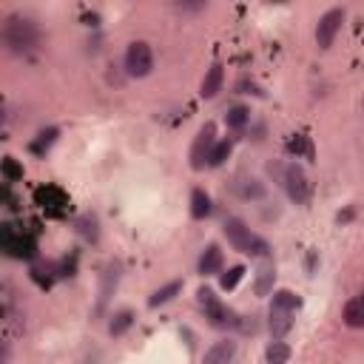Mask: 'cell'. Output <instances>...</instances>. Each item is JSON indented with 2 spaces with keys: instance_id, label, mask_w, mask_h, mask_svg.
<instances>
[{
  "instance_id": "obj_1",
  "label": "cell",
  "mask_w": 364,
  "mask_h": 364,
  "mask_svg": "<svg viewBox=\"0 0 364 364\" xmlns=\"http://www.w3.org/2000/svg\"><path fill=\"white\" fill-rule=\"evenodd\" d=\"M225 236H228V242H230L236 250H242V253H253V256H264V253H267V245H264L256 233H250V228H247L242 219H236V216H230V219L225 222Z\"/></svg>"
},
{
  "instance_id": "obj_2",
  "label": "cell",
  "mask_w": 364,
  "mask_h": 364,
  "mask_svg": "<svg viewBox=\"0 0 364 364\" xmlns=\"http://www.w3.org/2000/svg\"><path fill=\"white\" fill-rule=\"evenodd\" d=\"M3 37H6V43H9L11 51H28L37 43V28H34L31 20L14 14V17H9L6 28H3Z\"/></svg>"
},
{
  "instance_id": "obj_3",
  "label": "cell",
  "mask_w": 364,
  "mask_h": 364,
  "mask_svg": "<svg viewBox=\"0 0 364 364\" xmlns=\"http://www.w3.org/2000/svg\"><path fill=\"white\" fill-rule=\"evenodd\" d=\"M154 68V54H151V46L142 43V40H134L125 51V71L128 77H148Z\"/></svg>"
},
{
  "instance_id": "obj_4",
  "label": "cell",
  "mask_w": 364,
  "mask_h": 364,
  "mask_svg": "<svg viewBox=\"0 0 364 364\" xmlns=\"http://www.w3.org/2000/svg\"><path fill=\"white\" fill-rule=\"evenodd\" d=\"M213 145H216V125H213V122H205V125L199 128L193 145H191V168H193V171H202V168L208 165V156H210Z\"/></svg>"
},
{
  "instance_id": "obj_5",
  "label": "cell",
  "mask_w": 364,
  "mask_h": 364,
  "mask_svg": "<svg viewBox=\"0 0 364 364\" xmlns=\"http://www.w3.org/2000/svg\"><path fill=\"white\" fill-rule=\"evenodd\" d=\"M341 23H344V9H330V11H324L318 17V26H316V43H318V48H330L333 46Z\"/></svg>"
},
{
  "instance_id": "obj_6",
  "label": "cell",
  "mask_w": 364,
  "mask_h": 364,
  "mask_svg": "<svg viewBox=\"0 0 364 364\" xmlns=\"http://www.w3.org/2000/svg\"><path fill=\"white\" fill-rule=\"evenodd\" d=\"M284 188H287V196L293 202H307L310 199V182H307V176L299 165H290L284 171Z\"/></svg>"
},
{
  "instance_id": "obj_7",
  "label": "cell",
  "mask_w": 364,
  "mask_h": 364,
  "mask_svg": "<svg viewBox=\"0 0 364 364\" xmlns=\"http://www.w3.org/2000/svg\"><path fill=\"white\" fill-rule=\"evenodd\" d=\"M233 355H236V341L222 338V341H216V344L205 353L202 364H230V361H233Z\"/></svg>"
},
{
  "instance_id": "obj_8",
  "label": "cell",
  "mask_w": 364,
  "mask_h": 364,
  "mask_svg": "<svg viewBox=\"0 0 364 364\" xmlns=\"http://www.w3.org/2000/svg\"><path fill=\"white\" fill-rule=\"evenodd\" d=\"M267 327L273 333V338H282L290 333L293 327V310H279V307H270V318H267Z\"/></svg>"
},
{
  "instance_id": "obj_9",
  "label": "cell",
  "mask_w": 364,
  "mask_h": 364,
  "mask_svg": "<svg viewBox=\"0 0 364 364\" xmlns=\"http://www.w3.org/2000/svg\"><path fill=\"white\" fill-rule=\"evenodd\" d=\"M222 80H225V71H222V65H210V68H208V74H205V80H202V88H199V94H202L205 100L216 97V91L222 88Z\"/></svg>"
},
{
  "instance_id": "obj_10",
  "label": "cell",
  "mask_w": 364,
  "mask_h": 364,
  "mask_svg": "<svg viewBox=\"0 0 364 364\" xmlns=\"http://www.w3.org/2000/svg\"><path fill=\"white\" fill-rule=\"evenodd\" d=\"M341 318H344L347 327H364V299H361V296H358V299H350V301L344 304Z\"/></svg>"
},
{
  "instance_id": "obj_11",
  "label": "cell",
  "mask_w": 364,
  "mask_h": 364,
  "mask_svg": "<svg viewBox=\"0 0 364 364\" xmlns=\"http://www.w3.org/2000/svg\"><path fill=\"white\" fill-rule=\"evenodd\" d=\"M208 213H210V196L202 188H193V193H191V216L193 219H205Z\"/></svg>"
},
{
  "instance_id": "obj_12",
  "label": "cell",
  "mask_w": 364,
  "mask_h": 364,
  "mask_svg": "<svg viewBox=\"0 0 364 364\" xmlns=\"http://www.w3.org/2000/svg\"><path fill=\"white\" fill-rule=\"evenodd\" d=\"M222 267V250L216 247V245H208V250L202 253V259H199V273H216Z\"/></svg>"
},
{
  "instance_id": "obj_13",
  "label": "cell",
  "mask_w": 364,
  "mask_h": 364,
  "mask_svg": "<svg viewBox=\"0 0 364 364\" xmlns=\"http://www.w3.org/2000/svg\"><path fill=\"white\" fill-rule=\"evenodd\" d=\"M176 293H182V282H168L165 287H159V290H154L151 293V299H148V307H159V304H168Z\"/></svg>"
},
{
  "instance_id": "obj_14",
  "label": "cell",
  "mask_w": 364,
  "mask_h": 364,
  "mask_svg": "<svg viewBox=\"0 0 364 364\" xmlns=\"http://www.w3.org/2000/svg\"><path fill=\"white\" fill-rule=\"evenodd\" d=\"M270 307H279V310H296V307H301V299H299L293 290H276Z\"/></svg>"
},
{
  "instance_id": "obj_15",
  "label": "cell",
  "mask_w": 364,
  "mask_h": 364,
  "mask_svg": "<svg viewBox=\"0 0 364 364\" xmlns=\"http://www.w3.org/2000/svg\"><path fill=\"white\" fill-rule=\"evenodd\" d=\"M131 324H134V313H131V310H119V313H114V316H111L108 333H111V336H122Z\"/></svg>"
},
{
  "instance_id": "obj_16",
  "label": "cell",
  "mask_w": 364,
  "mask_h": 364,
  "mask_svg": "<svg viewBox=\"0 0 364 364\" xmlns=\"http://www.w3.org/2000/svg\"><path fill=\"white\" fill-rule=\"evenodd\" d=\"M273 264L270 262H264L262 267H259V279H256V293L259 296H267L270 290H273Z\"/></svg>"
},
{
  "instance_id": "obj_17",
  "label": "cell",
  "mask_w": 364,
  "mask_h": 364,
  "mask_svg": "<svg viewBox=\"0 0 364 364\" xmlns=\"http://www.w3.org/2000/svg\"><path fill=\"white\" fill-rule=\"evenodd\" d=\"M225 119H228V125L230 128H236V131H242L247 122H250V111L245 108V105H233L228 114H225Z\"/></svg>"
},
{
  "instance_id": "obj_18",
  "label": "cell",
  "mask_w": 364,
  "mask_h": 364,
  "mask_svg": "<svg viewBox=\"0 0 364 364\" xmlns=\"http://www.w3.org/2000/svg\"><path fill=\"white\" fill-rule=\"evenodd\" d=\"M264 358H267V364H287V358H290V347H287L284 341H273V344L267 347Z\"/></svg>"
},
{
  "instance_id": "obj_19",
  "label": "cell",
  "mask_w": 364,
  "mask_h": 364,
  "mask_svg": "<svg viewBox=\"0 0 364 364\" xmlns=\"http://www.w3.org/2000/svg\"><path fill=\"white\" fill-rule=\"evenodd\" d=\"M230 148H233V145H230V139H222V142H216V145H213V151H210V156H208V165H210V168L222 165V162L230 156Z\"/></svg>"
},
{
  "instance_id": "obj_20",
  "label": "cell",
  "mask_w": 364,
  "mask_h": 364,
  "mask_svg": "<svg viewBox=\"0 0 364 364\" xmlns=\"http://www.w3.org/2000/svg\"><path fill=\"white\" fill-rule=\"evenodd\" d=\"M242 276H245V267H242V264H236V267H230L228 273H222V276H219V284H222L225 290H233V287L242 282Z\"/></svg>"
},
{
  "instance_id": "obj_21",
  "label": "cell",
  "mask_w": 364,
  "mask_h": 364,
  "mask_svg": "<svg viewBox=\"0 0 364 364\" xmlns=\"http://www.w3.org/2000/svg\"><path fill=\"white\" fill-rule=\"evenodd\" d=\"M3 176H6L9 182L23 179V165H17V159H14V156H3Z\"/></svg>"
},
{
  "instance_id": "obj_22",
  "label": "cell",
  "mask_w": 364,
  "mask_h": 364,
  "mask_svg": "<svg viewBox=\"0 0 364 364\" xmlns=\"http://www.w3.org/2000/svg\"><path fill=\"white\" fill-rule=\"evenodd\" d=\"M54 136H57V128H48V131H40V134H37V142L31 145V151H34V154H43V151H46V148H48V145L54 142Z\"/></svg>"
},
{
  "instance_id": "obj_23",
  "label": "cell",
  "mask_w": 364,
  "mask_h": 364,
  "mask_svg": "<svg viewBox=\"0 0 364 364\" xmlns=\"http://www.w3.org/2000/svg\"><path fill=\"white\" fill-rule=\"evenodd\" d=\"M239 193H242L245 199H250V196H253V199H259V196L264 193V188H262V185H259L256 179H247V182H245V185L239 188Z\"/></svg>"
},
{
  "instance_id": "obj_24",
  "label": "cell",
  "mask_w": 364,
  "mask_h": 364,
  "mask_svg": "<svg viewBox=\"0 0 364 364\" xmlns=\"http://www.w3.org/2000/svg\"><path fill=\"white\" fill-rule=\"evenodd\" d=\"M290 151H296V154H307V156H313V148H310V142H307V136H296V139H290Z\"/></svg>"
},
{
  "instance_id": "obj_25",
  "label": "cell",
  "mask_w": 364,
  "mask_h": 364,
  "mask_svg": "<svg viewBox=\"0 0 364 364\" xmlns=\"http://www.w3.org/2000/svg\"><path fill=\"white\" fill-rule=\"evenodd\" d=\"M196 296H199V304H202L205 310H210L213 304H219V299H216V296H213V290H208V287H202Z\"/></svg>"
},
{
  "instance_id": "obj_26",
  "label": "cell",
  "mask_w": 364,
  "mask_h": 364,
  "mask_svg": "<svg viewBox=\"0 0 364 364\" xmlns=\"http://www.w3.org/2000/svg\"><path fill=\"white\" fill-rule=\"evenodd\" d=\"M361 299H364V293H361Z\"/></svg>"
},
{
  "instance_id": "obj_27",
  "label": "cell",
  "mask_w": 364,
  "mask_h": 364,
  "mask_svg": "<svg viewBox=\"0 0 364 364\" xmlns=\"http://www.w3.org/2000/svg\"><path fill=\"white\" fill-rule=\"evenodd\" d=\"M361 105H364V102H361Z\"/></svg>"
}]
</instances>
